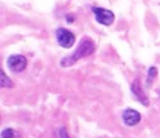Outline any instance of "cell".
<instances>
[{"instance_id":"obj_5","label":"cell","mask_w":160,"mask_h":138,"mask_svg":"<svg viewBox=\"0 0 160 138\" xmlns=\"http://www.w3.org/2000/svg\"><path fill=\"white\" fill-rule=\"evenodd\" d=\"M122 118H123L124 124L128 126H135L136 124H138V123L141 121V114L133 109L124 110L122 114Z\"/></svg>"},{"instance_id":"obj_1","label":"cell","mask_w":160,"mask_h":138,"mask_svg":"<svg viewBox=\"0 0 160 138\" xmlns=\"http://www.w3.org/2000/svg\"><path fill=\"white\" fill-rule=\"evenodd\" d=\"M93 51H95V44H93V41L90 37H83L80 41L78 47L75 50V52L71 56L64 58V59L60 60V65L62 67H71L77 60H81L83 58L90 56Z\"/></svg>"},{"instance_id":"obj_2","label":"cell","mask_w":160,"mask_h":138,"mask_svg":"<svg viewBox=\"0 0 160 138\" xmlns=\"http://www.w3.org/2000/svg\"><path fill=\"white\" fill-rule=\"evenodd\" d=\"M56 41L64 49H69L72 47L73 44L76 42V37L71 31L65 29V28H58L56 29Z\"/></svg>"},{"instance_id":"obj_3","label":"cell","mask_w":160,"mask_h":138,"mask_svg":"<svg viewBox=\"0 0 160 138\" xmlns=\"http://www.w3.org/2000/svg\"><path fill=\"white\" fill-rule=\"evenodd\" d=\"M92 12L95 14L96 21L103 26H110L114 22V14H113L111 10H108L105 8H92Z\"/></svg>"},{"instance_id":"obj_10","label":"cell","mask_w":160,"mask_h":138,"mask_svg":"<svg viewBox=\"0 0 160 138\" xmlns=\"http://www.w3.org/2000/svg\"><path fill=\"white\" fill-rule=\"evenodd\" d=\"M59 136H60V138H69L68 133H67V129H65L64 126H60V129H59Z\"/></svg>"},{"instance_id":"obj_6","label":"cell","mask_w":160,"mask_h":138,"mask_svg":"<svg viewBox=\"0 0 160 138\" xmlns=\"http://www.w3.org/2000/svg\"><path fill=\"white\" fill-rule=\"evenodd\" d=\"M131 90H132V92H133L135 97L137 98L143 106H149V98H147V96L145 95V92H143V90L141 88V86H140V82H138V80H135V82L132 83Z\"/></svg>"},{"instance_id":"obj_7","label":"cell","mask_w":160,"mask_h":138,"mask_svg":"<svg viewBox=\"0 0 160 138\" xmlns=\"http://www.w3.org/2000/svg\"><path fill=\"white\" fill-rule=\"evenodd\" d=\"M0 84H1V87H8V88L13 87V82L5 75L4 70L0 72Z\"/></svg>"},{"instance_id":"obj_8","label":"cell","mask_w":160,"mask_h":138,"mask_svg":"<svg viewBox=\"0 0 160 138\" xmlns=\"http://www.w3.org/2000/svg\"><path fill=\"white\" fill-rule=\"evenodd\" d=\"M156 74H158V70L155 67H151L149 69V72H147V79H146V84L147 86H151V83H153V80L156 78Z\"/></svg>"},{"instance_id":"obj_4","label":"cell","mask_w":160,"mask_h":138,"mask_svg":"<svg viewBox=\"0 0 160 138\" xmlns=\"http://www.w3.org/2000/svg\"><path fill=\"white\" fill-rule=\"evenodd\" d=\"M8 68L14 73H19L22 70H25L27 67V60L23 55H12L8 58Z\"/></svg>"},{"instance_id":"obj_9","label":"cell","mask_w":160,"mask_h":138,"mask_svg":"<svg viewBox=\"0 0 160 138\" xmlns=\"http://www.w3.org/2000/svg\"><path fill=\"white\" fill-rule=\"evenodd\" d=\"M1 137H3V138H15V137H17V132H15L14 129L8 128V129H5V130H3Z\"/></svg>"}]
</instances>
